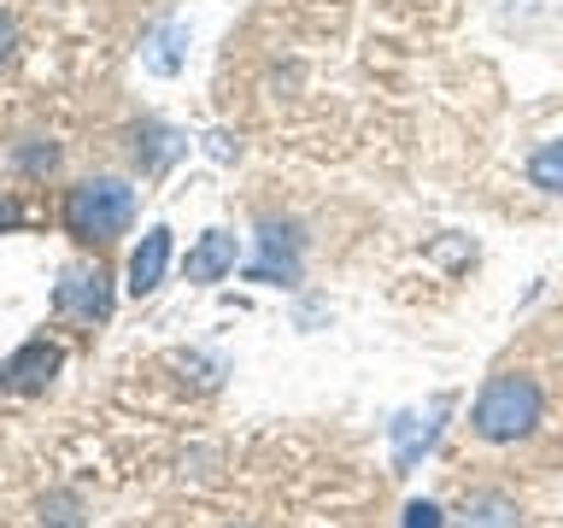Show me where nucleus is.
Here are the masks:
<instances>
[{"mask_svg": "<svg viewBox=\"0 0 563 528\" xmlns=\"http://www.w3.org/2000/svg\"><path fill=\"white\" fill-rule=\"evenodd\" d=\"M540 422V387L534 376H493L470 405V429L487 440V447H510V440L534 435Z\"/></svg>", "mask_w": 563, "mask_h": 528, "instance_id": "1", "label": "nucleus"}, {"mask_svg": "<svg viewBox=\"0 0 563 528\" xmlns=\"http://www.w3.org/2000/svg\"><path fill=\"white\" fill-rule=\"evenodd\" d=\"M53 311L70 317V323L95 329L112 317V282H106L100 264H70V271L59 276V288H53Z\"/></svg>", "mask_w": 563, "mask_h": 528, "instance_id": "3", "label": "nucleus"}, {"mask_svg": "<svg viewBox=\"0 0 563 528\" xmlns=\"http://www.w3.org/2000/svg\"><path fill=\"white\" fill-rule=\"evenodd\" d=\"M528 183L545 194H563V141H545V147L528 158Z\"/></svg>", "mask_w": 563, "mask_h": 528, "instance_id": "8", "label": "nucleus"}, {"mask_svg": "<svg viewBox=\"0 0 563 528\" xmlns=\"http://www.w3.org/2000/svg\"><path fill=\"white\" fill-rule=\"evenodd\" d=\"M59 370H65V346L47 341V334H35V341H24L7 364H0V387H7V394H47Z\"/></svg>", "mask_w": 563, "mask_h": 528, "instance_id": "4", "label": "nucleus"}, {"mask_svg": "<svg viewBox=\"0 0 563 528\" xmlns=\"http://www.w3.org/2000/svg\"><path fill=\"white\" fill-rule=\"evenodd\" d=\"M457 528H517V505H510L505 493H482V499H470Z\"/></svg>", "mask_w": 563, "mask_h": 528, "instance_id": "7", "label": "nucleus"}, {"mask_svg": "<svg viewBox=\"0 0 563 528\" xmlns=\"http://www.w3.org/2000/svg\"><path fill=\"white\" fill-rule=\"evenodd\" d=\"M405 528H446V510L429 505V499H417L411 510H405Z\"/></svg>", "mask_w": 563, "mask_h": 528, "instance_id": "10", "label": "nucleus"}, {"mask_svg": "<svg viewBox=\"0 0 563 528\" xmlns=\"http://www.w3.org/2000/svg\"><path fill=\"white\" fill-rule=\"evenodd\" d=\"M276 235H282V229H264V264H253V282H276V276H282V282H294V276H299V258H294V253H282V241H276Z\"/></svg>", "mask_w": 563, "mask_h": 528, "instance_id": "9", "label": "nucleus"}, {"mask_svg": "<svg viewBox=\"0 0 563 528\" xmlns=\"http://www.w3.org/2000/svg\"><path fill=\"white\" fill-rule=\"evenodd\" d=\"M165 271H170V229L158 223V229H147V235H141V246L130 253V294H135V299L153 294L158 282H165Z\"/></svg>", "mask_w": 563, "mask_h": 528, "instance_id": "6", "label": "nucleus"}, {"mask_svg": "<svg viewBox=\"0 0 563 528\" xmlns=\"http://www.w3.org/2000/svg\"><path fill=\"white\" fill-rule=\"evenodd\" d=\"M235 258H241L235 235H229V229H206V235L188 246L183 271H188V282H218V276H229V271H235Z\"/></svg>", "mask_w": 563, "mask_h": 528, "instance_id": "5", "label": "nucleus"}, {"mask_svg": "<svg viewBox=\"0 0 563 528\" xmlns=\"http://www.w3.org/2000/svg\"><path fill=\"white\" fill-rule=\"evenodd\" d=\"M12 229H24V206L12 194H0V235H12Z\"/></svg>", "mask_w": 563, "mask_h": 528, "instance_id": "11", "label": "nucleus"}, {"mask_svg": "<svg viewBox=\"0 0 563 528\" xmlns=\"http://www.w3.org/2000/svg\"><path fill=\"white\" fill-rule=\"evenodd\" d=\"M130 218H135V188L118 183V176H88V183L65 194V229L88 246L118 241L130 229Z\"/></svg>", "mask_w": 563, "mask_h": 528, "instance_id": "2", "label": "nucleus"}, {"mask_svg": "<svg viewBox=\"0 0 563 528\" xmlns=\"http://www.w3.org/2000/svg\"><path fill=\"white\" fill-rule=\"evenodd\" d=\"M7 53H12V18L0 12V65H7Z\"/></svg>", "mask_w": 563, "mask_h": 528, "instance_id": "12", "label": "nucleus"}]
</instances>
